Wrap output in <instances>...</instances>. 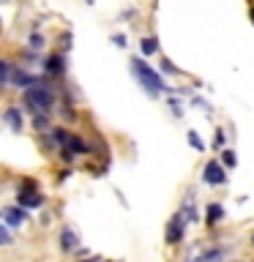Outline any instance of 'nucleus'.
Returning a JSON list of instances; mask_svg holds the SVG:
<instances>
[{"label": "nucleus", "instance_id": "f257e3e1", "mask_svg": "<svg viewBox=\"0 0 254 262\" xmlns=\"http://www.w3.org/2000/svg\"><path fill=\"white\" fill-rule=\"evenodd\" d=\"M22 104L28 106L33 115L49 112L55 106V90L49 88V85H44V82L30 85V88H25V93H22Z\"/></svg>", "mask_w": 254, "mask_h": 262}, {"label": "nucleus", "instance_id": "f03ea898", "mask_svg": "<svg viewBox=\"0 0 254 262\" xmlns=\"http://www.w3.org/2000/svg\"><path fill=\"white\" fill-rule=\"evenodd\" d=\"M131 71H134V77L139 79V85L145 88V93L147 96H161L164 90H167V85H164V79L159 77V74L153 71V66H147L142 57H134L131 60Z\"/></svg>", "mask_w": 254, "mask_h": 262}, {"label": "nucleus", "instance_id": "7ed1b4c3", "mask_svg": "<svg viewBox=\"0 0 254 262\" xmlns=\"http://www.w3.org/2000/svg\"><path fill=\"white\" fill-rule=\"evenodd\" d=\"M16 202L25 205V208H38V205H44V196H41L36 180H30V178L22 180L19 191H16Z\"/></svg>", "mask_w": 254, "mask_h": 262}, {"label": "nucleus", "instance_id": "20e7f679", "mask_svg": "<svg viewBox=\"0 0 254 262\" xmlns=\"http://www.w3.org/2000/svg\"><path fill=\"white\" fill-rule=\"evenodd\" d=\"M186 216H183V210L175 213V216L170 219V224H167V232H164V241H167V246H175L183 241V232H186Z\"/></svg>", "mask_w": 254, "mask_h": 262}, {"label": "nucleus", "instance_id": "39448f33", "mask_svg": "<svg viewBox=\"0 0 254 262\" xmlns=\"http://www.w3.org/2000/svg\"><path fill=\"white\" fill-rule=\"evenodd\" d=\"M202 180L208 186H221V183H227V172H224V161L219 164V159H213L205 164V169H202Z\"/></svg>", "mask_w": 254, "mask_h": 262}, {"label": "nucleus", "instance_id": "423d86ee", "mask_svg": "<svg viewBox=\"0 0 254 262\" xmlns=\"http://www.w3.org/2000/svg\"><path fill=\"white\" fill-rule=\"evenodd\" d=\"M28 210L30 208H25V205H14V208H6L3 210V216H6V224L8 227H19L28 221Z\"/></svg>", "mask_w": 254, "mask_h": 262}, {"label": "nucleus", "instance_id": "0eeeda50", "mask_svg": "<svg viewBox=\"0 0 254 262\" xmlns=\"http://www.w3.org/2000/svg\"><path fill=\"white\" fill-rule=\"evenodd\" d=\"M44 74H49V77H63L66 74V57L63 55H49L44 60Z\"/></svg>", "mask_w": 254, "mask_h": 262}, {"label": "nucleus", "instance_id": "6e6552de", "mask_svg": "<svg viewBox=\"0 0 254 262\" xmlns=\"http://www.w3.org/2000/svg\"><path fill=\"white\" fill-rule=\"evenodd\" d=\"M41 82V77H36V74H28L25 69H16L14 74H11V85H16V88H30V85H38Z\"/></svg>", "mask_w": 254, "mask_h": 262}, {"label": "nucleus", "instance_id": "1a4fd4ad", "mask_svg": "<svg viewBox=\"0 0 254 262\" xmlns=\"http://www.w3.org/2000/svg\"><path fill=\"white\" fill-rule=\"evenodd\" d=\"M3 120L8 123V128H11V131H22V126H25L22 112L16 110V106H8V110L3 112Z\"/></svg>", "mask_w": 254, "mask_h": 262}, {"label": "nucleus", "instance_id": "9d476101", "mask_svg": "<svg viewBox=\"0 0 254 262\" xmlns=\"http://www.w3.org/2000/svg\"><path fill=\"white\" fill-rule=\"evenodd\" d=\"M221 219H224V208H221L219 202H210V205H208V210H205V221H208L210 227H216Z\"/></svg>", "mask_w": 254, "mask_h": 262}, {"label": "nucleus", "instance_id": "9b49d317", "mask_svg": "<svg viewBox=\"0 0 254 262\" xmlns=\"http://www.w3.org/2000/svg\"><path fill=\"white\" fill-rule=\"evenodd\" d=\"M60 249L63 251H74V249H77V235H74V229H63V232H60Z\"/></svg>", "mask_w": 254, "mask_h": 262}, {"label": "nucleus", "instance_id": "f8f14e48", "mask_svg": "<svg viewBox=\"0 0 254 262\" xmlns=\"http://www.w3.org/2000/svg\"><path fill=\"white\" fill-rule=\"evenodd\" d=\"M156 52H159V38H156V36L142 38V55L147 57V55H156Z\"/></svg>", "mask_w": 254, "mask_h": 262}, {"label": "nucleus", "instance_id": "ddd939ff", "mask_svg": "<svg viewBox=\"0 0 254 262\" xmlns=\"http://www.w3.org/2000/svg\"><path fill=\"white\" fill-rule=\"evenodd\" d=\"M63 147H69V150H74L77 156H85V153H88V145L82 142L79 137H74V134H71V139H69V145H63Z\"/></svg>", "mask_w": 254, "mask_h": 262}, {"label": "nucleus", "instance_id": "4468645a", "mask_svg": "<svg viewBox=\"0 0 254 262\" xmlns=\"http://www.w3.org/2000/svg\"><path fill=\"white\" fill-rule=\"evenodd\" d=\"M52 139H55V145H57V147H63V145H69L71 131H66V128H52Z\"/></svg>", "mask_w": 254, "mask_h": 262}, {"label": "nucleus", "instance_id": "2eb2a0df", "mask_svg": "<svg viewBox=\"0 0 254 262\" xmlns=\"http://www.w3.org/2000/svg\"><path fill=\"white\" fill-rule=\"evenodd\" d=\"M183 216H186L188 221H197V219H200V213H197V205H194L192 196H188V200L183 202Z\"/></svg>", "mask_w": 254, "mask_h": 262}, {"label": "nucleus", "instance_id": "dca6fc26", "mask_svg": "<svg viewBox=\"0 0 254 262\" xmlns=\"http://www.w3.org/2000/svg\"><path fill=\"white\" fill-rule=\"evenodd\" d=\"M186 139H188V145H192L194 147V150H205V142H202V139H200V134H197V131H188V134H186Z\"/></svg>", "mask_w": 254, "mask_h": 262}, {"label": "nucleus", "instance_id": "f3484780", "mask_svg": "<svg viewBox=\"0 0 254 262\" xmlns=\"http://www.w3.org/2000/svg\"><path fill=\"white\" fill-rule=\"evenodd\" d=\"M33 128H36V131L49 128V118H47V112H38L36 118H33Z\"/></svg>", "mask_w": 254, "mask_h": 262}, {"label": "nucleus", "instance_id": "a211bd4d", "mask_svg": "<svg viewBox=\"0 0 254 262\" xmlns=\"http://www.w3.org/2000/svg\"><path fill=\"white\" fill-rule=\"evenodd\" d=\"M0 71H3V85L8 88V85H11V74H14V66L8 63V60H3V63H0Z\"/></svg>", "mask_w": 254, "mask_h": 262}, {"label": "nucleus", "instance_id": "6ab92c4d", "mask_svg": "<svg viewBox=\"0 0 254 262\" xmlns=\"http://www.w3.org/2000/svg\"><path fill=\"white\" fill-rule=\"evenodd\" d=\"M221 161H224V167H235V164H238L235 153H232V150H227V147L221 150Z\"/></svg>", "mask_w": 254, "mask_h": 262}, {"label": "nucleus", "instance_id": "aec40b11", "mask_svg": "<svg viewBox=\"0 0 254 262\" xmlns=\"http://www.w3.org/2000/svg\"><path fill=\"white\" fill-rule=\"evenodd\" d=\"M224 142H227V137H224V131H216V137H213V147H216V150H221V147H224Z\"/></svg>", "mask_w": 254, "mask_h": 262}, {"label": "nucleus", "instance_id": "412c9836", "mask_svg": "<svg viewBox=\"0 0 254 262\" xmlns=\"http://www.w3.org/2000/svg\"><path fill=\"white\" fill-rule=\"evenodd\" d=\"M30 47H33V49H38V47H44V38H41V36H38V33H33V36H30Z\"/></svg>", "mask_w": 254, "mask_h": 262}, {"label": "nucleus", "instance_id": "4be33fe9", "mask_svg": "<svg viewBox=\"0 0 254 262\" xmlns=\"http://www.w3.org/2000/svg\"><path fill=\"white\" fill-rule=\"evenodd\" d=\"M6 227H8V224H6ZM6 227L0 229V246H8V243H11V237H8V229H6Z\"/></svg>", "mask_w": 254, "mask_h": 262}, {"label": "nucleus", "instance_id": "5701e85b", "mask_svg": "<svg viewBox=\"0 0 254 262\" xmlns=\"http://www.w3.org/2000/svg\"><path fill=\"white\" fill-rule=\"evenodd\" d=\"M161 71H164V74H178V69H175V66H172L170 60H164V63H161Z\"/></svg>", "mask_w": 254, "mask_h": 262}, {"label": "nucleus", "instance_id": "b1692460", "mask_svg": "<svg viewBox=\"0 0 254 262\" xmlns=\"http://www.w3.org/2000/svg\"><path fill=\"white\" fill-rule=\"evenodd\" d=\"M221 254H224V251H221V249H213V251H208V254H205V259H213V257H221Z\"/></svg>", "mask_w": 254, "mask_h": 262}, {"label": "nucleus", "instance_id": "393cba45", "mask_svg": "<svg viewBox=\"0 0 254 262\" xmlns=\"http://www.w3.org/2000/svg\"><path fill=\"white\" fill-rule=\"evenodd\" d=\"M115 44H118V47H126V36H120V33H118V36H115Z\"/></svg>", "mask_w": 254, "mask_h": 262}, {"label": "nucleus", "instance_id": "a878e982", "mask_svg": "<svg viewBox=\"0 0 254 262\" xmlns=\"http://www.w3.org/2000/svg\"><path fill=\"white\" fill-rule=\"evenodd\" d=\"M249 16H251V22H254V6L249 8Z\"/></svg>", "mask_w": 254, "mask_h": 262}, {"label": "nucleus", "instance_id": "bb28decb", "mask_svg": "<svg viewBox=\"0 0 254 262\" xmlns=\"http://www.w3.org/2000/svg\"><path fill=\"white\" fill-rule=\"evenodd\" d=\"M251 243H254V237H251Z\"/></svg>", "mask_w": 254, "mask_h": 262}]
</instances>
